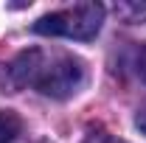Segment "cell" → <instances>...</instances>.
Returning <instances> with one entry per match:
<instances>
[{"mask_svg": "<svg viewBox=\"0 0 146 143\" xmlns=\"http://www.w3.org/2000/svg\"><path fill=\"white\" fill-rule=\"evenodd\" d=\"M11 79L20 87H31L48 98H70L84 84V62L68 51L28 48L11 62Z\"/></svg>", "mask_w": 146, "mask_h": 143, "instance_id": "obj_1", "label": "cell"}, {"mask_svg": "<svg viewBox=\"0 0 146 143\" xmlns=\"http://www.w3.org/2000/svg\"><path fill=\"white\" fill-rule=\"evenodd\" d=\"M23 121L17 112H0V143H11L20 135Z\"/></svg>", "mask_w": 146, "mask_h": 143, "instance_id": "obj_3", "label": "cell"}, {"mask_svg": "<svg viewBox=\"0 0 146 143\" xmlns=\"http://www.w3.org/2000/svg\"><path fill=\"white\" fill-rule=\"evenodd\" d=\"M135 70H138V76H141V81H146V42L141 45V51H138V56H135Z\"/></svg>", "mask_w": 146, "mask_h": 143, "instance_id": "obj_5", "label": "cell"}, {"mask_svg": "<svg viewBox=\"0 0 146 143\" xmlns=\"http://www.w3.org/2000/svg\"><path fill=\"white\" fill-rule=\"evenodd\" d=\"M135 126H138V129H141V132L146 135V104L138 109V115H135Z\"/></svg>", "mask_w": 146, "mask_h": 143, "instance_id": "obj_6", "label": "cell"}, {"mask_svg": "<svg viewBox=\"0 0 146 143\" xmlns=\"http://www.w3.org/2000/svg\"><path fill=\"white\" fill-rule=\"evenodd\" d=\"M104 6L101 3H79L62 11H51L34 23V34L42 36H68V39H93L101 31Z\"/></svg>", "mask_w": 146, "mask_h": 143, "instance_id": "obj_2", "label": "cell"}, {"mask_svg": "<svg viewBox=\"0 0 146 143\" xmlns=\"http://www.w3.org/2000/svg\"><path fill=\"white\" fill-rule=\"evenodd\" d=\"M82 143H124V140H118V138H112L110 132H87L84 135V140Z\"/></svg>", "mask_w": 146, "mask_h": 143, "instance_id": "obj_4", "label": "cell"}]
</instances>
